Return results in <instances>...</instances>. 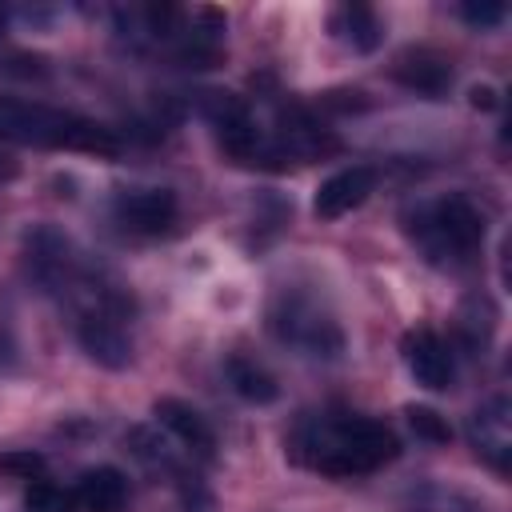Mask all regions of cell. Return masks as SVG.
<instances>
[{
	"label": "cell",
	"mask_w": 512,
	"mask_h": 512,
	"mask_svg": "<svg viewBox=\"0 0 512 512\" xmlns=\"http://www.w3.org/2000/svg\"><path fill=\"white\" fill-rule=\"evenodd\" d=\"M288 452L320 476L348 480V476L380 472L388 460H396L400 440L384 420L328 408V412H304L292 424Z\"/></svg>",
	"instance_id": "obj_1"
},
{
	"label": "cell",
	"mask_w": 512,
	"mask_h": 512,
	"mask_svg": "<svg viewBox=\"0 0 512 512\" xmlns=\"http://www.w3.org/2000/svg\"><path fill=\"white\" fill-rule=\"evenodd\" d=\"M0 140L32 144V148L92 152V156H116L124 148L112 128L88 116H76L68 108L36 104V100H0Z\"/></svg>",
	"instance_id": "obj_2"
},
{
	"label": "cell",
	"mask_w": 512,
	"mask_h": 512,
	"mask_svg": "<svg viewBox=\"0 0 512 512\" xmlns=\"http://www.w3.org/2000/svg\"><path fill=\"white\" fill-rule=\"evenodd\" d=\"M404 232L420 248V256L436 268H464L484 244V212L452 192L440 200H424L404 212Z\"/></svg>",
	"instance_id": "obj_3"
},
{
	"label": "cell",
	"mask_w": 512,
	"mask_h": 512,
	"mask_svg": "<svg viewBox=\"0 0 512 512\" xmlns=\"http://www.w3.org/2000/svg\"><path fill=\"white\" fill-rule=\"evenodd\" d=\"M268 328L280 344L296 348L312 360H336L344 352V328L332 316V308L304 292V288H280L268 308Z\"/></svg>",
	"instance_id": "obj_4"
},
{
	"label": "cell",
	"mask_w": 512,
	"mask_h": 512,
	"mask_svg": "<svg viewBox=\"0 0 512 512\" xmlns=\"http://www.w3.org/2000/svg\"><path fill=\"white\" fill-rule=\"evenodd\" d=\"M24 268L44 292H56V296L88 284V268H84L76 244L52 224H40L24 236Z\"/></svg>",
	"instance_id": "obj_5"
},
{
	"label": "cell",
	"mask_w": 512,
	"mask_h": 512,
	"mask_svg": "<svg viewBox=\"0 0 512 512\" xmlns=\"http://www.w3.org/2000/svg\"><path fill=\"white\" fill-rule=\"evenodd\" d=\"M468 440L476 448V456L492 468V472H508L512 468V404L504 396L484 400L472 416H468Z\"/></svg>",
	"instance_id": "obj_6"
},
{
	"label": "cell",
	"mask_w": 512,
	"mask_h": 512,
	"mask_svg": "<svg viewBox=\"0 0 512 512\" xmlns=\"http://www.w3.org/2000/svg\"><path fill=\"white\" fill-rule=\"evenodd\" d=\"M400 352H404V364L416 376V384H424L432 392L452 388V380H456V356H452V344L440 340L432 328H412L400 340Z\"/></svg>",
	"instance_id": "obj_7"
},
{
	"label": "cell",
	"mask_w": 512,
	"mask_h": 512,
	"mask_svg": "<svg viewBox=\"0 0 512 512\" xmlns=\"http://www.w3.org/2000/svg\"><path fill=\"white\" fill-rule=\"evenodd\" d=\"M112 212L128 232L156 236L176 224V196L168 188H124L116 192Z\"/></svg>",
	"instance_id": "obj_8"
},
{
	"label": "cell",
	"mask_w": 512,
	"mask_h": 512,
	"mask_svg": "<svg viewBox=\"0 0 512 512\" xmlns=\"http://www.w3.org/2000/svg\"><path fill=\"white\" fill-rule=\"evenodd\" d=\"M76 340L100 368H128L132 364V340H128L116 312H104V308L84 312L76 320Z\"/></svg>",
	"instance_id": "obj_9"
},
{
	"label": "cell",
	"mask_w": 512,
	"mask_h": 512,
	"mask_svg": "<svg viewBox=\"0 0 512 512\" xmlns=\"http://www.w3.org/2000/svg\"><path fill=\"white\" fill-rule=\"evenodd\" d=\"M372 192H376V168H372V164H352V168L332 172V176L316 188L312 212H316V220H340V216H348L352 208H360Z\"/></svg>",
	"instance_id": "obj_10"
},
{
	"label": "cell",
	"mask_w": 512,
	"mask_h": 512,
	"mask_svg": "<svg viewBox=\"0 0 512 512\" xmlns=\"http://www.w3.org/2000/svg\"><path fill=\"white\" fill-rule=\"evenodd\" d=\"M392 76H396L404 88L420 92V96H440V92H448V84H452V64H448V56H440L436 48H408V52L396 56Z\"/></svg>",
	"instance_id": "obj_11"
},
{
	"label": "cell",
	"mask_w": 512,
	"mask_h": 512,
	"mask_svg": "<svg viewBox=\"0 0 512 512\" xmlns=\"http://www.w3.org/2000/svg\"><path fill=\"white\" fill-rule=\"evenodd\" d=\"M152 416H156L188 452H200V456H212V452H216V432H212V424H208L192 404L164 396V400L152 404Z\"/></svg>",
	"instance_id": "obj_12"
},
{
	"label": "cell",
	"mask_w": 512,
	"mask_h": 512,
	"mask_svg": "<svg viewBox=\"0 0 512 512\" xmlns=\"http://www.w3.org/2000/svg\"><path fill=\"white\" fill-rule=\"evenodd\" d=\"M72 500H76L80 512H124V508H128V480H124V472L112 468V464L88 468V472L76 480Z\"/></svg>",
	"instance_id": "obj_13"
},
{
	"label": "cell",
	"mask_w": 512,
	"mask_h": 512,
	"mask_svg": "<svg viewBox=\"0 0 512 512\" xmlns=\"http://www.w3.org/2000/svg\"><path fill=\"white\" fill-rule=\"evenodd\" d=\"M328 32H332V40H340L352 52H372L384 40V24H380V16L368 4H340V8H332Z\"/></svg>",
	"instance_id": "obj_14"
},
{
	"label": "cell",
	"mask_w": 512,
	"mask_h": 512,
	"mask_svg": "<svg viewBox=\"0 0 512 512\" xmlns=\"http://www.w3.org/2000/svg\"><path fill=\"white\" fill-rule=\"evenodd\" d=\"M224 368H228V384H232L236 396L248 400V404H272V400L280 396L276 376H272L268 368H260L256 360H248V356H228Z\"/></svg>",
	"instance_id": "obj_15"
},
{
	"label": "cell",
	"mask_w": 512,
	"mask_h": 512,
	"mask_svg": "<svg viewBox=\"0 0 512 512\" xmlns=\"http://www.w3.org/2000/svg\"><path fill=\"white\" fill-rule=\"evenodd\" d=\"M404 512H484V504L452 484H420L408 492Z\"/></svg>",
	"instance_id": "obj_16"
},
{
	"label": "cell",
	"mask_w": 512,
	"mask_h": 512,
	"mask_svg": "<svg viewBox=\"0 0 512 512\" xmlns=\"http://www.w3.org/2000/svg\"><path fill=\"white\" fill-rule=\"evenodd\" d=\"M492 328H496V308H492L484 296H472V300L464 304L460 320H456V332H460L464 348H468V352H484L488 340H492Z\"/></svg>",
	"instance_id": "obj_17"
},
{
	"label": "cell",
	"mask_w": 512,
	"mask_h": 512,
	"mask_svg": "<svg viewBox=\"0 0 512 512\" xmlns=\"http://www.w3.org/2000/svg\"><path fill=\"white\" fill-rule=\"evenodd\" d=\"M404 416H408V424H412V432H416L420 440H428V444H448L452 428H448V420H440V412H432V408H424V404H408Z\"/></svg>",
	"instance_id": "obj_18"
},
{
	"label": "cell",
	"mask_w": 512,
	"mask_h": 512,
	"mask_svg": "<svg viewBox=\"0 0 512 512\" xmlns=\"http://www.w3.org/2000/svg\"><path fill=\"white\" fill-rule=\"evenodd\" d=\"M72 496L64 492V488H56V484H48V480H32V488H28V496H24V508L28 512H72Z\"/></svg>",
	"instance_id": "obj_19"
},
{
	"label": "cell",
	"mask_w": 512,
	"mask_h": 512,
	"mask_svg": "<svg viewBox=\"0 0 512 512\" xmlns=\"http://www.w3.org/2000/svg\"><path fill=\"white\" fill-rule=\"evenodd\" d=\"M460 20L472 28H496L504 20V4L496 0H464L460 4Z\"/></svg>",
	"instance_id": "obj_20"
},
{
	"label": "cell",
	"mask_w": 512,
	"mask_h": 512,
	"mask_svg": "<svg viewBox=\"0 0 512 512\" xmlns=\"http://www.w3.org/2000/svg\"><path fill=\"white\" fill-rule=\"evenodd\" d=\"M0 472L20 476V480H40L44 456H40V452H4V456H0Z\"/></svg>",
	"instance_id": "obj_21"
}]
</instances>
